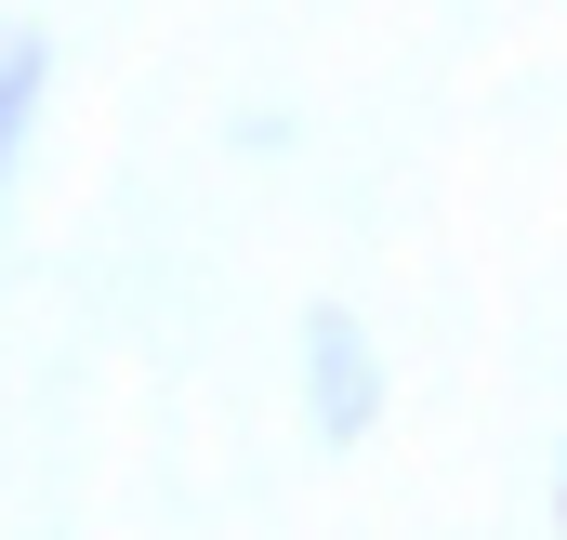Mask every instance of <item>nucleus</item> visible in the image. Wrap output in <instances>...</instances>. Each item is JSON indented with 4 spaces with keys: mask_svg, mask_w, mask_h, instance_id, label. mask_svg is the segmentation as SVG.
<instances>
[{
    "mask_svg": "<svg viewBox=\"0 0 567 540\" xmlns=\"http://www.w3.org/2000/svg\"><path fill=\"white\" fill-rule=\"evenodd\" d=\"M303 396H317V435H330V448L370 435L383 370H370V330H357V316H317V330H303Z\"/></svg>",
    "mask_w": 567,
    "mask_h": 540,
    "instance_id": "1",
    "label": "nucleus"
},
{
    "mask_svg": "<svg viewBox=\"0 0 567 540\" xmlns=\"http://www.w3.org/2000/svg\"><path fill=\"white\" fill-rule=\"evenodd\" d=\"M40 93H53V40H40V27H0V198H13V172H27Z\"/></svg>",
    "mask_w": 567,
    "mask_h": 540,
    "instance_id": "2",
    "label": "nucleus"
}]
</instances>
